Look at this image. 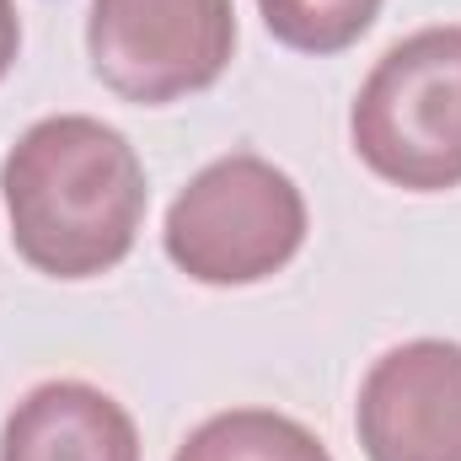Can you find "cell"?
I'll return each instance as SVG.
<instances>
[{"instance_id": "2", "label": "cell", "mask_w": 461, "mask_h": 461, "mask_svg": "<svg viewBox=\"0 0 461 461\" xmlns=\"http://www.w3.org/2000/svg\"><path fill=\"white\" fill-rule=\"evenodd\" d=\"M348 134L359 161L392 188H461V27H424L392 43L354 97Z\"/></svg>"}, {"instance_id": "8", "label": "cell", "mask_w": 461, "mask_h": 461, "mask_svg": "<svg viewBox=\"0 0 461 461\" xmlns=\"http://www.w3.org/2000/svg\"><path fill=\"white\" fill-rule=\"evenodd\" d=\"M263 27L301 54H339L359 43L381 11V0H258Z\"/></svg>"}, {"instance_id": "9", "label": "cell", "mask_w": 461, "mask_h": 461, "mask_svg": "<svg viewBox=\"0 0 461 461\" xmlns=\"http://www.w3.org/2000/svg\"><path fill=\"white\" fill-rule=\"evenodd\" d=\"M16 49H22V22H16V0H0V81H5V70L16 65Z\"/></svg>"}, {"instance_id": "5", "label": "cell", "mask_w": 461, "mask_h": 461, "mask_svg": "<svg viewBox=\"0 0 461 461\" xmlns=\"http://www.w3.org/2000/svg\"><path fill=\"white\" fill-rule=\"evenodd\" d=\"M354 429L370 461H461V344L386 348L359 381Z\"/></svg>"}, {"instance_id": "4", "label": "cell", "mask_w": 461, "mask_h": 461, "mask_svg": "<svg viewBox=\"0 0 461 461\" xmlns=\"http://www.w3.org/2000/svg\"><path fill=\"white\" fill-rule=\"evenodd\" d=\"M236 49L230 0H92L86 54L123 103L161 108L215 86Z\"/></svg>"}, {"instance_id": "3", "label": "cell", "mask_w": 461, "mask_h": 461, "mask_svg": "<svg viewBox=\"0 0 461 461\" xmlns=\"http://www.w3.org/2000/svg\"><path fill=\"white\" fill-rule=\"evenodd\" d=\"M167 258L199 285L274 279L306 241V199L290 172L236 150L210 161L167 210Z\"/></svg>"}, {"instance_id": "7", "label": "cell", "mask_w": 461, "mask_h": 461, "mask_svg": "<svg viewBox=\"0 0 461 461\" xmlns=\"http://www.w3.org/2000/svg\"><path fill=\"white\" fill-rule=\"evenodd\" d=\"M172 461H333L328 446L285 419V413H268V408H230L204 419Z\"/></svg>"}, {"instance_id": "1", "label": "cell", "mask_w": 461, "mask_h": 461, "mask_svg": "<svg viewBox=\"0 0 461 461\" xmlns=\"http://www.w3.org/2000/svg\"><path fill=\"white\" fill-rule=\"evenodd\" d=\"M0 194L16 252L49 279L118 268L145 221V167L134 145L86 113L32 123L0 167Z\"/></svg>"}, {"instance_id": "6", "label": "cell", "mask_w": 461, "mask_h": 461, "mask_svg": "<svg viewBox=\"0 0 461 461\" xmlns=\"http://www.w3.org/2000/svg\"><path fill=\"white\" fill-rule=\"evenodd\" d=\"M0 461H140V429L103 386L43 381L11 408Z\"/></svg>"}]
</instances>
